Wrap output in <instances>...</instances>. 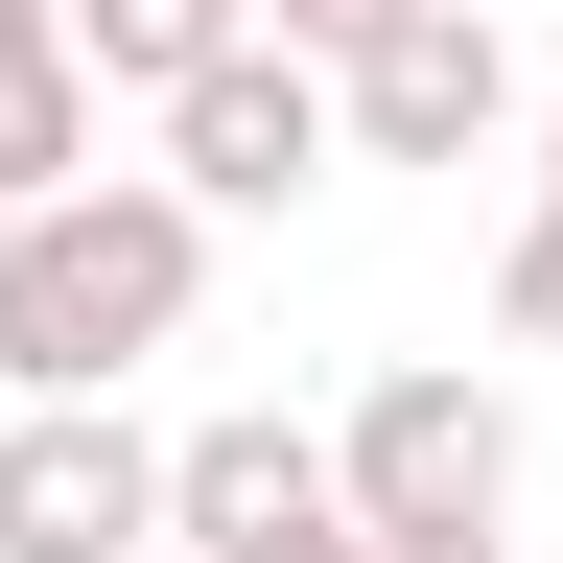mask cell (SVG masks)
I'll return each instance as SVG.
<instances>
[{
	"label": "cell",
	"mask_w": 563,
	"mask_h": 563,
	"mask_svg": "<svg viewBox=\"0 0 563 563\" xmlns=\"http://www.w3.org/2000/svg\"><path fill=\"white\" fill-rule=\"evenodd\" d=\"M329 165H352V95H329V47H282V24H235L165 95V188L211 211V235H235V211H306Z\"/></svg>",
	"instance_id": "cell-2"
},
{
	"label": "cell",
	"mask_w": 563,
	"mask_h": 563,
	"mask_svg": "<svg viewBox=\"0 0 563 563\" xmlns=\"http://www.w3.org/2000/svg\"><path fill=\"white\" fill-rule=\"evenodd\" d=\"M95 165V47H70V0H0V211Z\"/></svg>",
	"instance_id": "cell-7"
},
{
	"label": "cell",
	"mask_w": 563,
	"mask_h": 563,
	"mask_svg": "<svg viewBox=\"0 0 563 563\" xmlns=\"http://www.w3.org/2000/svg\"><path fill=\"white\" fill-rule=\"evenodd\" d=\"M141 540H165V422L0 399V563H141Z\"/></svg>",
	"instance_id": "cell-6"
},
{
	"label": "cell",
	"mask_w": 563,
	"mask_h": 563,
	"mask_svg": "<svg viewBox=\"0 0 563 563\" xmlns=\"http://www.w3.org/2000/svg\"><path fill=\"white\" fill-rule=\"evenodd\" d=\"M329 470H352V517H376V540H422V517H517V399H493L470 352H399V376L329 422Z\"/></svg>",
	"instance_id": "cell-4"
},
{
	"label": "cell",
	"mask_w": 563,
	"mask_h": 563,
	"mask_svg": "<svg viewBox=\"0 0 563 563\" xmlns=\"http://www.w3.org/2000/svg\"><path fill=\"white\" fill-rule=\"evenodd\" d=\"M329 95H352V165H493V141L540 118V95H517V24H493V0H399V24L329 70Z\"/></svg>",
	"instance_id": "cell-5"
},
{
	"label": "cell",
	"mask_w": 563,
	"mask_h": 563,
	"mask_svg": "<svg viewBox=\"0 0 563 563\" xmlns=\"http://www.w3.org/2000/svg\"><path fill=\"white\" fill-rule=\"evenodd\" d=\"M211 306V211L165 165H70L0 211V399H118L141 352H188Z\"/></svg>",
	"instance_id": "cell-1"
},
{
	"label": "cell",
	"mask_w": 563,
	"mask_h": 563,
	"mask_svg": "<svg viewBox=\"0 0 563 563\" xmlns=\"http://www.w3.org/2000/svg\"><path fill=\"white\" fill-rule=\"evenodd\" d=\"M517 141H540V188H563V118H517Z\"/></svg>",
	"instance_id": "cell-12"
},
{
	"label": "cell",
	"mask_w": 563,
	"mask_h": 563,
	"mask_svg": "<svg viewBox=\"0 0 563 563\" xmlns=\"http://www.w3.org/2000/svg\"><path fill=\"white\" fill-rule=\"evenodd\" d=\"M165 540H188V563H376L329 422H282V399H235V422H188V446H165Z\"/></svg>",
	"instance_id": "cell-3"
},
{
	"label": "cell",
	"mask_w": 563,
	"mask_h": 563,
	"mask_svg": "<svg viewBox=\"0 0 563 563\" xmlns=\"http://www.w3.org/2000/svg\"><path fill=\"white\" fill-rule=\"evenodd\" d=\"M141 563H188V540H141Z\"/></svg>",
	"instance_id": "cell-13"
},
{
	"label": "cell",
	"mask_w": 563,
	"mask_h": 563,
	"mask_svg": "<svg viewBox=\"0 0 563 563\" xmlns=\"http://www.w3.org/2000/svg\"><path fill=\"white\" fill-rule=\"evenodd\" d=\"M493 352H563V188L517 211V258H493Z\"/></svg>",
	"instance_id": "cell-9"
},
{
	"label": "cell",
	"mask_w": 563,
	"mask_h": 563,
	"mask_svg": "<svg viewBox=\"0 0 563 563\" xmlns=\"http://www.w3.org/2000/svg\"><path fill=\"white\" fill-rule=\"evenodd\" d=\"M235 24H258V0H70V47H95V95H141V118H165V95H188V70L235 47Z\"/></svg>",
	"instance_id": "cell-8"
},
{
	"label": "cell",
	"mask_w": 563,
	"mask_h": 563,
	"mask_svg": "<svg viewBox=\"0 0 563 563\" xmlns=\"http://www.w3.org/2000/svg\"><path fill=\"white\" fill-rule=\"evenodd\" d=\"M258 24H282V47H329V70H352V47H376V24H399V0H258Z\"/></svg>",
	"instance_id": "cell-10"
},
{
	"label": "cell",
	"mask_w": 563,
	"mask_h": 563,
	"mask_svg": "<svg viewBox=\"0 0 563 563\" xmlns=\"http://www.w3.org/2000/svg\"><path fill=\"white\" fill-rule=\"evenodd\" d=\"M376 563H517V517H422V540H376Z\"/></svg>",
	"instance_id": "cell-11"
}]
</instances>
